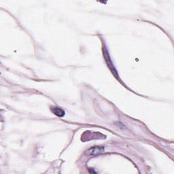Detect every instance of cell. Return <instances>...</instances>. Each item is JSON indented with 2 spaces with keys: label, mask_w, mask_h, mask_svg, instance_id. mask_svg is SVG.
Here are the masks:
<instances>
[{
  "label": "cell",
  "mask_w": 174,
  "mask_h": 174,
  "mask_svg": "<svg viewBox=\"0 0 174 174\" xmlns=\"http://www.w3.org/2000/svg\"><path fill=\"white\" fill-rule=\"evenodd\" d=\"M104 150V148L99 147V146H95V147L91 148L87 151V154L88 155H95V154H100Z\"/></svg>",
  "instance_id": "6da1fadb"
},
{
  "label": "cell",
  "mask_w": 174,
  "mask_h": 174,
  "mask_svg": "<svg viewBox=\"0 0 174 174\" xmlns=\"http://www.w3.org/2000/svg\"><path fill=\"white\" fill-rule=\"evenodd\" d=\"M51 111L53 114H54L57 116L63 117L64 116V115H65V112H64L62 109L59 108V107H52Z\"/></svg>",
  "instance_id": "7a4b0ae2"
}]
</instances>
